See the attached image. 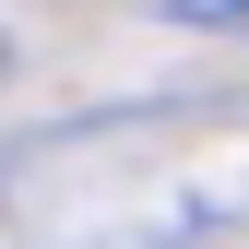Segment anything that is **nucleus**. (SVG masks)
I'll return each mask as SVG.
<instances>
[{
  "instance_id": "f257e3e1",
  "label": "nucleus",
  "mask_w": 249,
  "mask_h": 249,
  "mask_svg": "<svg viewBox=\"0 0 249 249\" xmlns=\"http://www.w3.org/2000/svg\"><path fill=\"white\" fill-rule=\"evenodd\" d=\"M166 24H202V36H249V0H154Z\"/></svg>"
},
{
  "instance_id": "f03ea898",
  "label": "nucleus",
  "mask_w": 249,
  "mask_h": 249,
  "mask_svg": "<svg viewBox=\"0 0 249 249\" xmlns=\"http://www.w3.org/2000/svg\"><path fill=\"white\" fill-rule=\"evenodd\" d=\"M0 71H12V36H0Z\"/></svg>"
}]
</instances>
